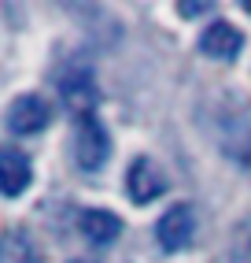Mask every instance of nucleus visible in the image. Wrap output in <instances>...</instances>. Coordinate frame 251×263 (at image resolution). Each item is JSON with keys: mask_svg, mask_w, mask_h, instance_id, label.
I'll return each instance as SVG.
<instances>
[{"mask_svg": "<svg viewBox=\"0 0 251 263\" xmlns=\"http://www.w3.org/2000/svg\"><path fill=\"white\" fill-rule=\"evenodd\" d=\"M225 263H251V215L233 226L229 249H225Z\"/></svg>", "mask_w": 251, "mask_h": 263, "instance_id": "obj_11", "label": "nucleus"}, {"mask_svg": "<svg viewBox=\"0 0 251 263\" xmlns=\"http://www.w3.org/2000/svg\"><path fill=\"white\" fill-rule=\"evenodd\" d=\"M214 4H192V0H181L177 4V15H185V19H196V15H207Z\"/></svg>", "mask_w": 251, "mask_h": 263, "instance_id": "obj_12", "label": "nucleus"}, {"mask_svg": "<svg viewBox=\"0 0 251 263\" xmlns=\"http://www.w3.org/2000/svg\"><path fill=\"white\" fill-rule=\"evenodd\" d=\"M78 263H89V259H78Z\"/></svg>", "mask_w": 251, "mask_h": 263, "instance_id": "obj_13", "label": "nucleus"}, {"mask_svg": "<svg viewBox=\"0 0 251 263\" xmlns=\"http://www.w3.org/2000/svg\"><path fill=\"white\" fill-rule=\"evenodd\" d=\"M240 48H244V33L233 26V23H225V19H214V23L200 33V52H203L207 60L229 63V60L240 56Z\"/></svg>", "mask_w": 251, "mask_h": 263, "instance_id": "obj_7", "label": "nucleus"}, {"mask_svg": "<svg viewBox=\"0 0 251 263\" xmlns=\"http://www.w3.org/2000/svg\"><path fill=\"white\" fill-rule=\"evenodd\" d=\"M56 85H59V100L67 104L70 111H78L81 119H85V115H93L100 93H96V78H93V71H89V67L63 71V74L56 78Z\"/></svg>", "mask_w": 251, "mask_h": 263, "instance_id": "obj_4", "label": "nucleus"}, {"mask_svg": "<svg viewBox=\"0 0 251 263\" xmlns=\"http://www.w3.org/2000/svg\"><path fill=\"white\" fill-rule=\"evenodd\" d=\"M30 182H33L30 156L19 152V148H4V152H0V185H4V197L15 200Z\"/></svg>", "mask_w": 251, "mask_h": 263, "instance_id": "obj_8", "label": "nucleus"}, {"mask_svg": "<svg viewBox=\"0 0 251 263\" xmlns=\"http://www.w3.org/2000/svg\"><path fill=\"white\" fill-rule=\"evenodd\" d=\"M74 156L85 171H100L111 156V137H107L103 122L96 115H85L78 122V137H74Z\"/></svg>", "mask_w": 251, "mask_h": 263, "instance_id": "obj_2", "label": "nucleus"}, {"mask_svg": "<svg viewBox=\"0 0 251 263\" xmlns=\"http://www.w3.org/2000/svg\"><path fill=\"white\" fill-rule=\"evenodd\" d=\"M0 263H41V249L33 234L23 226H11L4 234V245H0Z\"/></svg>", "mask_w": 251, "mask_h": 263, "instance_id": "obj_10", "label": "nucleus"}, {"mask_svg": "<svg viewBox=\"0 0 251 263\" xmlns=\"http://www.w3.org/2000/svg\"><path fill=\"white\" fill-rule=\"evenodd\" d=\"M126 193H130L133 204H152L155 197L166 193V174L159 171L155 160L137 156V160L130 163V171H126Z\"/></svg>", "mask_w": 251, "mask_h": 263, "instance_id": "obj_5", "label": "nucleus"}, {"mask_svg": "<svg viewBox=\"0 0 251 263\" xmlns=\"http://www.w3.org/2000/svg\"><path fill=\"white\" fill-rule=\"evenodd\" d=\"M48 104L37 97V93H26V97H15L11 100V108H8V130L11 134H19V137H33V134H41L48 126Z\"/></svg>", "mask_w": 251, "mask_h": 263, "instance_id": "obj_6", "label": "nucleus"}, {"mask_svg": "<svg viewBox=\"0 0 251 263\" xmlns=\"http://www.w3.org/2000/svg\"><path fill=\"white\" fill-rule=\"evenodd\" d=\"M81 234L89 245H100V249H107V245H115L118 234H122V219L115 212H103V208H89V212H81Z\"/></svg>", "mask_w": 251, "mask_h": 263, "instance_id": "obj_9", "label": "nucleus"}, {"mask_svg": "<svg viewBox=\"0 0 251 263\" xmlns=\"http://www.w3.org/2000/svg\"><path fill=\"white\" fill-rule=\"evenodd\" d=\"M211 137L229 163H237L251 178V115L244 108H225L211 119Z\"/></svg>", "mask_w": 251, "mask_h": 263, "instance_id": "obj_1", "label": "nucleus"}, {"mask_svg": "<svg viewBox=\"0 0 251 263\" xmlns=\"http://www.w3.org/2000/svg\"><path fill=\"white\" fill-rule=\"evenodd\" d=\"M192 234H196V212L189 204L166 208V212L159 215V222H155V241H159L163 252H181L192 241Z\"/></svg>", "mask_w": 251, "mask_h": 263, "instance_id": "obj_3", "label": "nucleus"}]
</instances>
